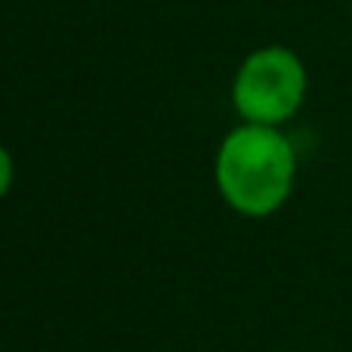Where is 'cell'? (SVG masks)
<instances>
[{
	"label": "cell",
	"mask_w": 352,
	"mask_h": 352,
	"mask_svg": "<svg viewBox=\"0 0 352 352\" xmlns=\"http://www.w3.org/2000/svg\"><path fill=\"white\" fill-rule=\"evenodd\" d=\"M297 158L275 127L244 124L223 140L217 155V186L226 204L250 219L272 217L294 188Z\"/></svg>",
	"instance_id": "1"
},
{
	"label": "cell",
	"mask_w": 352,
	"mask_h": 352,
	"mask_svg": "<svg viewBox=\"0 0 352 352\" xmlns=\"http://www.w3.org/2000/svg\"><path fill=\"white\" fill-rule=\"evenodd\" d=\"M306 96V72L303 62L281 47H266L248 56L232 87L238 115L248 124H275L287 121L300 109Z\"/></svg>",
	"instance_id": "2"
},
{
	"label": "cell",
	"mask_w": 352,
	"mask_h": 352,
	"mask_svg": "<svg viewBox=\"0 0 352 352\" xmlns=\"http://www.w3.org/2000/svg\"><path fill=\"white\" fill-rule=\"evenodd\" d=\"M10 186H12V158H10V152L0 146V198L10 192Z\"/></svg>",
	"instance_id": "3"
}]
</instances>
